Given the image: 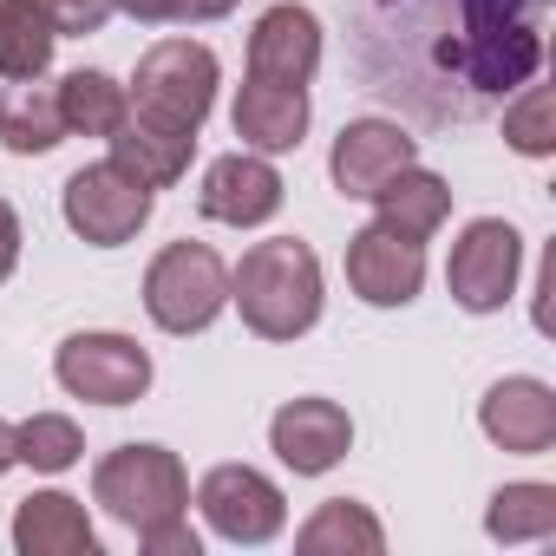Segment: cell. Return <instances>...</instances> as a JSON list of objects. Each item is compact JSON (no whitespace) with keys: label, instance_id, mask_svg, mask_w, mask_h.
Masks as SVG:
<instances>
[{"label":"cell","instance_id":"1","mask_svg":"<svg viewBox=\"0 0 556 556\" xmlns=\"http://www.w3.org/2000/svg\"><path fill=\"white\" fill-rule=\"evenodd\" d=\"M229 302L242 308V328L262 341H302L321 321V255L302 236L249 242L229 268Z\"/></svg>","mask_w":556,"mask_h":556},{"label":"cell","instance_id":"2","mask_svg":"<svg viewBox=\"0 0 556 556\" xmlns=\"http://www.w3.org/2000/svg\"><path fill=\"white\" fill-rule=\"evenodd\" d=\"M92 504L125 530H157L190 510V471L170 445H118L92 471Z\"/></svg>","mask_w":556,"mask_h":556},{"label":"cell","instance_id":"3","mask_svg":"<svg viewBox=\"0 0 556 556\" xmlns=\"http://www.w3.org/2000/svg\"><path fill=\"white\" fill-rule=\"evenodd\" d=\"M229 308V262L210 242H164L144 268V315L164 334H203Z\"/></svg>","mask_w":556,"mask_h":556},{"label":"cell","instance_id":"4","mask_svg":"<svg viewBox=\"0 0 556 556\" xmlns=\"http://www.w3.org/2000/svg\"><path fill=\"white\" fill-rule=\"evenodd\" d=\"M216 86H223V66L203 40H157V47H144L125 99H131V112H144L157 125L203 131V118L216 105Z\"/></svg>","mask_w":556,"mask_h":556},{"label":"cell","instance_id":"5","mask_svg":"<svg viewBox=\"0 0 556 556\" xmlns=\"http://www.w3.org/2000/svg\"><path fill=\"white\" fill-rule=\"evenodd\" d=\"M151 210H157V190H151L144 177H131L118 157L79 164V170L66 177V190H60V216H66V229H73L79 242H92V249H118V242H131V236L151 223Z\"/></svg>","mask_w":556,"mask_h":556},{"label":"cell","instance_id":"6","mask_svg":"<svg viewBox=\"0 0 556 556\" xmlns=\"http://www.w3.org/2000/svg\"><path fill=\"white\" fill-rule=\"evenodd\" d=\"M517 268H523V236L504 216H478L458 229L445 255V289L465 315H497L517 295Z\"/></svg>","mask_w":556,"mask_h":556},{"label":"cell","instance_id":"7","mask_svg":"<svg viewBox=\"0 0 556 556\" xmlns=\"http://www.w3.org/2000/svg\"><path fill=\"white\" fill-rule=\"evenodd\" d=\"M53 380H60L73 400H92V406H131V400L151 393V354H144L131 334L92 328V334L60 341V354H53Z\"/></svg>","mask_w":556,"mask_h":556},{"label":"cell","instance_id":"8","mask_svg":"<svg viewBox=\"0 0 556 556\" xmlns=\"http://www.w3.org/2000/svg\"><path fill=\"white\" fill-rule=\"evenodd\" d=\"M197 510L229 543H268V536H282V523H289L282 484H275L268 471H255V465H216L197 484Z\"/></svg>","mask_w":556,"mask_h":556},{"label":"cell","instance_id":"9","mask_svg":"<svg viewBox=\"0 0 556 556\" xmlns=\"http://www.w3.org/2000/svg\"><path fill=\"white\" fill-rule=\"evenodd\" d=\"M348 289L367 308H406L426 289V242L393 236L387 223H367L348 236Z\"/></svg>","mask_w":556,"mask_h":556},{"label":"cell","instance_id":"10","mask_svg":"<svg viewBox=\"0 0 556 556\" xmlns=\"http://www.w3.org/2000/svg\"><path fill=\"white\" fill-rule=\"evenodd\" d=\"M268 452L282 458L295 478H321V471H334L348 452H354V419H348V406H334V400H289L282 413L268 419Z\"/></svg>","mask_w":556,"mask_h":556},{"label":"cell","instance_id":"11","mask_svg":"<svg viewBox=\"0 0 556 556\" xmlns=\"http://www.w3.org/2000/svg\"><path fill=\"white\" fill-rule=\"evenodd\" d=\"M406 164H419V138L393 118H354V125H341V138L328 151V177L348 203H367Z\"/></svg>","mask_w":556,"mask_h":556},{"label":"cell","instance_id":"12","mask_svg":"<svg viewBox=\"0 0 556 556\" xmlns=\"http://www.w3.org/2000/svg\"><path fill=\"white\" fill-rule=\"evenodd\" d=\"M282 197H289V184H282V170H275L262 151H229V157H216V164L203 170L197 210H203L210 223L255 229V223H268L275 210H282Z\"/></svg>","mask_w":556,"mask_h":556},{"label":"cell","instance_id":"13","mask_svg":"<svg viewBox=\"0 0 556 556\" xmlns=\"http://www.w3.org/2000/svg\"><path fill=\"white\" fill-rule=\"evenodd\" d=\"M478 426H484V439L497 452L543 458L556 445V393L543 380H530V374H510L478 400Z\"/></svg>","mask_w":556,"mask_h":556},{"label":"cell","instance_id":"14","mask_svg":"<svg viewBox=\"0 0 556 556\" xmlns=\"http://www.w3.org/2000/svg\"><path fill=\"white\" fill-rule=\"evenodd\" d=\"M321 66V21L302 0H275L249 34V79H275V86H308Z\"/></svg>","mask_w":556,"mask_h":556},{"label":"cell","instance_id":"15","mask_svg":"<svg viewBox=\"0 0 556 556\" xmlns=\"http://www.w3.org/2000/svg\"><path fill=\"white\" fill-rule=\"evenodd\" d=\"M308 118H315L308 86H275V79H242V92H236V105H229L236 138H242L249 151H262V157L295 151V144L308 138Z\"/></svg>","mask_w":556,"mask_h":556},{"label":"cell","instance_id":"16","mask_svg":"<svg viewBox=\"0 0 556 556\" xmlns=\"http://www.w3.org/2000/svg\"><path fill=\"white\" fill-rule=\"evenodd\" d=\"M458 73L478 86V92H510L523 79H536L543 66V40H536V21H510V27H478L458 40Z\"/></svg>","mask_w":556,"mask_h":556},{"label":"cell","instance_id":"17","mask_svg":"<svg viewBox=\"0 0 556 556\" xmlns=\"http://www.w3.org/2000/svg\"><path fill=\"white\" fill-rule=\"evenodd\" d=\"M14 549L21 556H99V530L79 497L66 491H34L14 510Z\"/></svg>","mask_w":556,"mask_h":556},{"label":"cell","instance_id":"18","mask_svg":"<svg viewBox=\"0 0 556 556\" xmlns=\"http://www.w3.org/2000/svg\"><path fill=\"white\" fill-rule=\"evenodd\" d=\"M105 144H112V157H118L131 177H144L151 190L184 184V177H190V157H197V131L157 125V118H144V112H125V125H118Z\"/></svg>","mask_w":556,"mask_h":556},{"label":"cell","instance_id":"19","mask_svg":"<svg viewBox=\"0 0 556 556\" xmlns=\"http://www.w3.org/2000/svg\"><path fill=\"white\" fill-rule=\"evenodd\" d=\"M367 203H374V223H387L393 236L426 242V236H439V223L452 216V184H445L439 170H426V164H406V170H393Z\"/></svg>","mask_w":556,"mask_h":556},{"label":"cell","instance_id":"20","mask_svg":"<svg viewBox=\"0 0 556 556\" xmlns=\"http://www.w3.org/2000/svg\"><path fill=\"white\" fill-rule=\"evenodd\" d=\"M60 138H66V118H60V86H40V79H8V92H0V144H8L14 157H47Z\"/></svg>","mask_w":556,"mask_h":556},{"label":"cell","instance_id":"21","mask_svg":"<svg viewBox=\"0 0 556 556\" xmlns=\"http://www.w3.org/2000/svg\"><path fill=\"white\" fill-rule=\"evenodd\" d=\"M295 549L302 556H380L387 549V530L367 504L354 497H328L302 530H295Z\"/></svg>","mask_w":556,"mask_h":556},{"label":"cell","instance_id":"22","mask_svg":"<svg viewBox=\"0 0 556 556\" xmlns=\"http://www.w3.org/2000/svg\"><path fill=\"white\" fill-rule=\"evenodd\" d=\"M60 27L40 14V0H0V79H47Z\"/></svg>","mask_w":556,"mask_h":556},{"label":"cell","instance_id":"23","mask_svg":"<svg viewBox=\"0 0 556 556\" xmlns=\"http://www.w3.org/2000/svg\"><path fill=\"white\" fill-rule=\"evenodd\" d=\"M484 536L491 543H543L556 536V484H497L484 504Z\"/></svg>","mask_w":556,"mask_h":556},{"label":"cell","instance_id":"24","mask_svg":"<svg viewBox=\"0 0 556 556\" xmlns=\"http://www.w3.org/2000/svg\"><path fill=\"white\" fill-rule=\"evenodd\" d=\"M125 112H131V99H125V86H118L112 73L79 66V73L60 79V118H66V131H79V138H112V131L125 125Z\"/></svg>","mask_w":556,"mask_h":556},{"label":"cell","instance_id":"25","mask_svg":"<svg viewBox=\"0 0 556 556\" xmlns=\"http://www.w3.org/2000/svg\"><path fill=\"white\" fill-rule=\"evenodd\" d=\"M14 452H21V465L53 478V471H73L86 458V432L66 413H34L27 426H14Z\"/></svg>","mask_w":556,"mask_h":556},{"label":"cell","instance_id":"26","mask_svg":"<svg viewBox=\"0 0 556 556\" xmlns=\"http://www.w3.org/2000/svg\"><path fill=\"white\" fill-rule=\"evenodd\" d=\"M504 144L523 151V157L556 151V99H549V86H536V79L517 86V99L504 105Z\"/></svg>","mask_w":556,"mask_h":556},{"label":"cell","instance_id":"27","mask_svg":"<svg viewBox=\"0 0 556 556\" xmlns=\"http://www.w3.org/2000/svg\"><path fill=\"white\" fill-rule=\"evenodd\" d=\"M112 8H118V0H40V14L60 27V40H66V34H73V40L99 34V27L112 21Z\"/></svg>","mask_w":556,"mask_h":556},{"label":"cell","instance_id":"28","mask_svg":"<svg viewBox=\"0 0 556 556\" xmlns=\"http://www.w3.org/2000/svg\"><path fill=\"white\" fill-rule=\"evenodd\" d=\"M543 8H549V0H458L465 34H478V27H510V21H536Z\"/></svg>","mask_w":556,"mask_h":556},{"label":"cell","instance_id":"29","mask_svg":"<svg viewBox=\"0 0 556 556\" xmlns=\"http://www.w3.org/2000/svg\"><path fill=\"white\" fill-rule=\"evenodd\" d=\"M138 543H144L151 556H197V549H203L184 517H170V523H157V530H138Z\"/></svg>","mask_w":556,"mask_h":556},{"label":"cell","instance_id":"30","mask_svg":"<svg viewBox=\"0 0 556 556\" xmlns=\"http://www.w3.org/2000/svg\"><path fill=\"white\" fill-rule=\"evenodd\" d=\"M14 262H21V216L0 203V282L14 275Z\"/></svg>","mask_w":556,"mask_h":556},{"label":"cell","instance_id":"31","mask_svg":"<svg viewBox=\"0 0 556 556\" xmlns=\"http://www.w3.org/2000/svg\"><path fill=\"white\" fill-rule=\"evenodd\" d=\"M118 8H125L131 21H151V27H157V21H184V0H118Z\"/></svg>","mask_w":556,"mask_h":556},{"label":"cell","instance_id":"32","mask_svg":"<svg viewBox=\"0 0 556 556\" xmlns=\"http://www.w3.org/2000/svg\"><path fill=\"white\" fill-rule=\"evenodd\" d=\"M236 14V0H184V21H223Z\"/></svg>","mask_w":556,"mask_h":556},{"label":"cell","instance_id":"33","mask_svg":"<svg viewBox=\"0 0 556 556\" xmlns=\"http://www.w3.org/2000/svg\"><path fill=\"white\" fill-rule=\"evenodd\" d=\"M14 465H21V452H14V426H8V419H0V478H8Z\"/></svg>","mask_w":556,"mask_h":556}]
</instances>
